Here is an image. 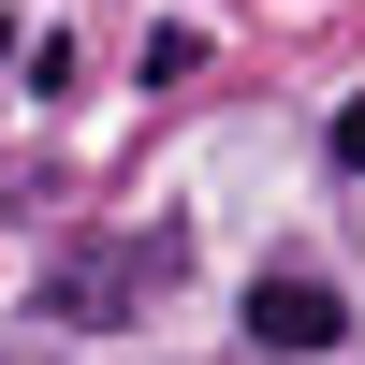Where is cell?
Here are the masks:
<instances>
[{
  "instance_id": "6da1fadb",
  "label": "cell",
  "mask_w": 365,
  "mask_h": 365,
  "mask_svg": "<svg viewBox=\"0 0 365 365\" xmlns=\"http://www.w3.org/2000/svg\"><path fill=\"white\" fill-rule=\"evenodd\" d=\"M175 263H190L175 234H117V249H58V263H44V322H103V336H117V322H146V307L175 292Z\"/></svg>"
},
{
  "instance_id": "7a4b0ae2",
  "label": "cell",
  "mask_w": 365,
  "mask_h": 365,
  "mask_svg": "<svg viewBox=\"0 0 365 365\" xmlns=\"http://www.w3.org/2000/svg\"><path fill=\"white\" fill-rule=\"evenodd\" d=\"M249 336H263V351H336L351 307H336V278H263V292H249Z\"/></svg>"
},
{
  "instance_id": "3957f363",
  "label": "cell",
  "mask_w": 365,
  "mask_h": 365,
  "mask_svg": "<svg viewBox=\"0 0 365 365\" xmlns=\"http://www.w3.org/2000/svg\"><path fill=\"white\" fill-rule=\"evenodd\" d=\"M336 161H351V175H365V103H351V117H336Z\"/></svg>"
},
{
  "instance_id": "277c9868",
  "label": "cell",
  "mask_w": 365,
  "mask_h": 365,
  "mask_svg": "<svg viewBox=\"0 0 365 365\" xmlns=\"http://www.w3.org/2000/svg\"><path fill=\"white\" fill-rule=\"evenodd\" d=\"M0 58H15V15H0Z\"/></svg>"
}]
</instances>
